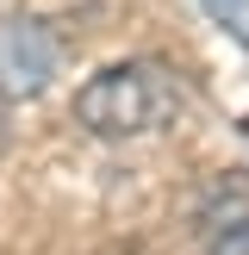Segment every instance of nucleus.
Listing matches in <instances>:
<instances>
[{
	"instance_id": "obj_1",
	"label": "nucleus",
	"mask_w": 249,
	"mask_h": 255,
	"mask_svg": "<svg viewBox=\"0 0 249 255\" xmlns=\"http://www.w3.org/2000/svg\"><path fill=\"white\" fill-rule=\"evenodd\" d=\"M174 106H181V87H174V69H162V62H112L75 87V125L94 137L162 131Z\"/></svg>"
},
{
	"instance_id": "obj_2",
	"label": "nucleus",
	"mask_w": 249,
	"mask_h": 255,
	"mask_svg": "<svg viewBox=\"0 0 249 255\" xmlns=\"http://www.w3.org/2000/svg\"><path fill=\"white\" fill-rule=\"evenodd\" d=\"M56 62H62V50H56V37L37 19H6L0 25V94L6 100L44 94L50 75H56Z\"/></svg>"
},
{
	"instance_id": "obj_3",
	"label": "nucleus",
	"mask_w": 249,
	"mask_h": 255,
	"mask_svg": "<svg viewBox=\"0 0 249 255\" xmlns=\"http://www.w3.org/2000/svg\"><path fill=\"white\" fill-rule=\"evenodd\" d=\"M206 12L224 25V31H237V37L249 44V0H206Z\"/></svg>"
}]
</instances>
